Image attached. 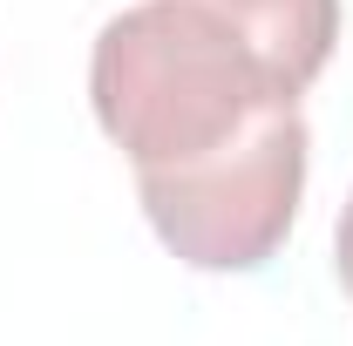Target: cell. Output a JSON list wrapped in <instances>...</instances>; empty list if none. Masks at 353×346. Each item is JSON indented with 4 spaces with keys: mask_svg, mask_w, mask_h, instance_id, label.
I'll list each match as a JSON object with an SVG mask.
<instances>
[{
    "mask_svg": "<svg viewBox=\"0 0 353 346\" xmlns=\"http://www.w3.org/2000/svg\"><path fill=\"white\" fill-rule=\"evenodd\" d=\"M333 272H340V285H347V299H353V197H347V211H340V231H333Z\"/></svg>",
    "mask_w": 353,
    "mask_h": 346,
    "instance_id": "cell-3",
    "label": "cell"
},
{
    "mask_svg": "<svg viewBox=\"0 0 353 346\" xmlns=\"http://www.w3.org/2000/svg\"><path fill=\"white\" fill-rule=\"evenodd\" d=\"M340 41V0H136L88 48V102L136 170H176L299 109Z\"/></svg>",
    "mask_w": 353,
    "mask_h": 346,
    "instance_id": "cell-1",
    "label": "cell"
},
{
    "mask_svg": "<svg viewBox=\"0 0 353 346\" xmlns=\"http://www.w3.org/2000/svg\"><path fill=\"white\" fill-rule=\"evenodd\" d=\"M306 116L272 109L245 136L176 170H136V197L163 252L190 272H259L285 252L306 197Z\"/></svg>",
    "mask_w": 353,
    "mask_h": 346,
    "instance_id": "cell-2",
    "label": "cell"
}]
</instances>
